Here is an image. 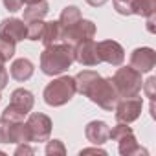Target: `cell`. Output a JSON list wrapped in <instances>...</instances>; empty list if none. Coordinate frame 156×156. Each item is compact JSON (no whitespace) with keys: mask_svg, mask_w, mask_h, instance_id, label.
<instances>
[{"mask_svg":"<svg viewBox=\"0 0 156 156\" xmlns=\"http://www.w3.org/2000/svg\"><path fill=\"white\" fill-rule=\"evenodd\" d=\"M75 94H77V88H75L73 77L62 75V77L53 79L51 83H48V87L42 92V98H44V103L50 107H62L68 101H72Z\"/></svg>","mask_w":156,"mask_h":156,"instance_id":"cell-3","label":"cell"},{"mask_svg":"<svg viewBox=\"0 0 156 156\" xmlns=\"http://www.w3.org/2000/svg\"><path fill=\"white\" fill-rule=\"evenodd\" d=\"M28 26V41H41V35H42V28H44V22L42 20H31V22H26Z\"/></svg>","mask_w":156,"mask_h":156,"instance_id":"cell-23","label":"cell"},{"mask_svg":"<svg viewBox=\"0 0 156 156\" xmlns=\"http://www.w3.org/2000/svg\"><path fill=\"white\" fill-rule=\"evenodd\" d=\"M73 46L68 42H55L46 46L41 53V70L46 75H59L73 62Z\"/></svg>","mask_w":156,"mask_h":156,"instance_id":"cell-1","label":"cell"},{"mask_svg":"<svg viewBox=\"0 0 156 156\" xmlns=\"http://www.w3.org/2000/svg\"><path fill=\"white\" fill-rule=\"evenodd\" d=\"M116 141H118V151H119V154H121V156L147 154V149H143V147L138 143V140H136V136H134V132H132V130H130V132H127V134H123V136H119Z\"/></svg>","mask_w":156,"mask_h":156,"instance_id":"cell-15","label":"cell"},{"mask_svg":"<svg viewBox=\"0 0 156 156\" xmlns=\"http://www.w3.org/2000/svg\"><path fill=\"white\" fill-rule=\"evenodd\" d=\"M50 11V6L46 0H41V2L35 4H28L24 8V22H31V20H42Z\"/></svg>","mask_w":156,"mask_h":156,"instance_id":"cell-18","label":"cell"},{"mask_svg":"<svg viewBox=\"0 0 156 156\" xmlns=\"http://www.w3.org/2000/svg\"><path fill=\"white\" fill-rule=\"evenodd\" d=\"M73 59L83 66H98L101 62L99 57H98L96 42L92 39H87V41L73 44Z\"/></svg>","mask_w":156,"mask_h":156,"instance_id":"cell-11","label":"cell"},{"mask_svg":"<svg viewBox=\"0 0 156 156\" xmlns=\"http://www.w3.org/2000/svg\"><path fill=\"white\" fill-rule=\"evenodd\" d=\"M41 42L46 46H51L55 42H62V28L59 24V20H51V22H44L42 28V35H41Z\"/></svg>","mask_w":156,"mask_h":156,"instance_id":"cell-17","label":"cell"},{"mask_svg":"<svg viewBox=\"0 0 156 156\" xmlns=\"http://www.w3.org/2000/svg\"><path fill=\"white\" fill-rule=\"evenodd\" d=\"M0 33L15 42H19L28 37V26L20 19H4L0 22Z\"/></svg>","mask_w":156,"mask_h":156,"instance_id":"cell-13","label":"cell"},{"mask_svg":"<svg viewBox=\"0 0 156 156\" xmlns=\"http://www.w3.org/2000/svg\"><path fill=\"white\" fill-rule=\"evenodd\" d=\"M26 129H28L30 143L48 141V138L51 134V119L42 112H33V114H30V118L26 121Z\"/></svg>","mask_w":156,"mask_h":156,"instance_id":"cell-6","label":"cell"},{"mask_svg":"<svg viewBox=\"0 0 156 156\" xmlns=\"http://www.w3.org/2000/svg\"><path fill=\"white\" fill-rule=\"evenodd\" d=\"M96 50H98L99 61H105V62H108L112 66H121L123 61H125V50L116 41H101V42H96Z\"/></svg>","mask_w":156,"mask_h":156,"instance_id":"cell-10","label":"cell"},{"mask_svg":"<svg viewBox=\"0 0 156 156\" xmlns=\"http://www.w3.org/2000/svg\"><path fill=\"white\" fill-rule=\"evenodd\" d=\"M141 108H143V99L141 98H125V99H119L114 107L116 110V119L121 121V123H132L140 118L141 114Z\"/></svg>","mask_w":156,"mask_h":156,"instance_id":"cell-9","label":"cell"},{"mask_svg":"<svg viewBox=\"0 0 156 156\" xmlns=\"http://www.w3.org/2000/svg\"><path fill=\"white\" fill-rule=\"evenodd\" d=\"M79 154H81V156H83V154H107V151H105V149H99V147H90V149L79 151Z\"/></svg>","mask_w":156,"mask_h":156,"instance_id":"cell-30","label":"cell"},{"mask_svg":"<svg viewBox=\"0 0 156 156\" xmlns=\"http://www.w3.org/2000/svg\"><path fill=\"white\" fill-rule=\"evenodd\" d=\"M108 134H110V127L101 119H94L85 127V136L94 145H103L105 141H108Z\"/></svg>","mask_w":156,"mask_h":156,"instance_id":"cell-14","label":"cell"},{"mask_svg":"<svg viewBox=\"0 0 156 156\" xmlns=\"http://www.w3.org/2000/svg\"><path fill=\"white\" fill-rule=\"evenodd\" d=\"M33 152H35V149L30 147L28 143H19V147L15 149V154H17V156H22V154H33Z\"/></svg>","mask_w":156,"mask_h":156,"instance_id":"cell-29","label":"cell"},{"mask_svg":"<svg viewBox=\"0 0 156 156\" xmlns=\"http://www.w3.org/2000/svg\"><path fill=\"white\" fill-rule=\"evenodd\" d=\"M15 41L8 39L6 35L0 33V61L2 62H8L13 55H15Z\"/></svg>","mask_w":156,"mask_h":156,"instance_id":"cell-22","label":"cell"},{"mask_svg":"<svg viewBox=\"0 0 156 156\" xmlns=\"http://www.w3.org/2000/svg\"><path fill=\"white\" fill-rule=\"evenodd\" d=\"M2 2H4L6 9H8V11H11V13L20 11V9H22V6H24V0H2Z\"/></svg>","mask_w":156,"mask_h":156,"instance_id":"cell-27","label":"cell"},{"mask_svg":"<svg viewBox=\"0 0 156 156\" xmlns=\"http://www.w3.org/2000/svg\"><path fill=\"white\" fill-rule=\"evenodd\" d=\"M35 105V98L30 90L26 88H17L11 94V103L4 108L2 118L9 121H24V118L31 112Z\"/></svg>","mask_w":156,"mask_h":156,"instance_id":"cell-5","label":"cell"},{"mask_svg":"<svg viewBox=\"0 0 156 156\" xmlns=\"http://www.w3.org/2000/svg\"><path fill=\"white\" fill-rule=\"evenodd\" d=\"M0 99H2V96H0Z\"/></svg>","mask_w":156,"mask_h":156,"instance_id":"cell-35","label":"cell"},{"mask_svg":"<svg viewBox=\"0 0 156 156\" xmlns=\"http://www.w3.org/2000/svg\"><path fill=\"white\" fill-rule=\"evenodd\" d=\"M0 143H30L26 123L0 118Z\"/></svg>","mask_w":156,"mask_h":156,"instance_id":"cell-7","label":"cell"},{"mask_svg":"<svg viewBox=\"0 0 156 156\" xmlns=\"http://www.w3.org/2000/svg\"><path fill=\"white\" fill-rule=\"evenodd\" d=\"M0 154H2V156H4V154H6V152H4V151H0Z\"/></svg>","mask_w":156,"mask_h":156,"instance_id":"cell-34","label":"cell"},{"mask_svg":"<svg viewBox=\"0 0 156 156\" xmlns=\"http://www.w3.org/2000/svg\"><path fill=\"white\" fill-rule=\"evenodd\" d=\"M114 9L119 13V15H132V9H130V0H114Z\"/></svg>","mask_w":156,"mask_h":156,"instance_id":"cell-26","label":"cell"},{"mask_svg":"<svg viewBox=\"0 0 156 156\" xmlns=\"http://www.w3.org/2000/svg\"><path fill=\"white\" fill-rule=\"evenodd\" d=\"M141 88H143L145 96H147L151 101H154V98H156V77H149L147 81H143Z\"/></svg>","mask_w":156,"mask_h":156,"instance_id":"cell-25","label":"cell"},{"mask_svg":"<svg viewBox=\"0 0 156 156\" xmlns=\"http://www.w3.org/2000/svg\"><path fill=\"white\" fill-rule=\"evenodd\" d=\"M8 81H9V75H8V70L4 68V62L0 61V90H2V88H6Z\"/></svg>","mask_w":156,"mask_h":156,"instance_id":"cell-28","label":"cell"},{"mask_svg":"<svg viewBox=\"0 0 156 156\" xmlns=\"http://www.w3.org/2000/svg\"><path fill=\"white\" fill-rule=\"evenodd\" d=\"M112 81H114V87L119 94V99H125V98H136L140 92H141V73L138 70H134L132 66H123V68H118L116 73L112 75Z\"/></svg>","mask_w":156,"mask_h":156,"instance_id":"cell-4","label":"cell"},{"mask_svg":"<svg viewBox=\"0 0 156 156\" xmlns=\"http://www.w3.org/2000/svg\"><path fill=\"white\" fill-rule=\"evenodd\" d=\"M147 19V30L151 31V33H154V19H156V15H149V17H145Z\"/></svg>","mask_w":156,"mask_h":156,"instance_id":"cell-31","label":"cell"},{"mask_svg":"<svg viewBox=\"0 0 156 156\" xmlns=\"http://www.w3.org/2000/svg\"><path fill=\"white\" fill-rule=\"evenodd\" d=\"M33 72H35V66H33V62L30 61V59H26V57H20V59H17V61H13V64H11V68H9V73H11V77L13 79H17V81H28L30 77L33 75Z\"/></svg>","mask_w":156,"mask_h":156,"instance_id":"cell-16","label":"cell"},{"mask_svg":"<svg viewBox=\"0 0 156 156\" xmlns=\"http://www.w3.org/2000/svg\"><path fill=\"white\" fill-rule=\"evenodd\" d=\"M87 2H88L92 8H99V6H103V4L107 2V0H87Z\"/></svg>","mask_w":156,"mask_h":156,"instance_id":"cell-32","label":"cell"},{"mask_svg":"<svg viewBox=\"0 0 156 156\" xmlns=\"http://www.w3.org/2000/svg\"><path fill=\"white\" fill-rule=\"evenodd\" d=\"M130 9L132 15L149 17L156 13V0H130Z\"/></svg>","mask_w":156,"mask_h":156,"instance_id":"cell-21","label":"cell"},{"mask_svg":"<svg viewBox=\"0 0 156 156\" xmlns=\"http://www.w3.org/2000/svg\"><path fill=\"white\" fill-rule=\"evenodd\" d=\"M35 2H41V0H24V4H35Z\"/></svg>","mask_w":156,"mask_h":156,"instance_id":"cell-33","label":"cell"},{"mask_svg":"<svg viewBox=\"0 0 156 156\" xmlns=\"http://www.w3.org/2000/svg\"><path fill=\"white\" fill-rule=\"evenodd\" d=\"M130 66L138 70L140 73H147L156 66V51L149 46L136 48L130 53Z\"/></svg>","mask_w":156,"mask_h":156,"instance_id":"cell-12","label":"cell"},{"mask_svg":"<svg viewBox=\"0 0 156 156\" xmlns=\"http://www.w3.org/2000/svg\"><path fill=\"white\" fill-rule=\"evenodd\" d=\"M98 77H99V73H98V72H94V70H83V72H79V73L73 77L77 92L85 96V92L88 90V87L98 79Z\"/></svg>","mask_w":156,"mask_h":156,"instance_id":"cell-20","label":"cell"},{"mask_svg":"<svg viewBox=\"0 0 156 156\" xmlns=\"http://www.w3.org/2000/svg\"><path fill=\"white\" fill-rule=\"evenodd\" d=\"M83 15H81V9L77 8V6H66L62 11H61V17H59V24L64 30H68L70 26H73L77 20H81Z\"/></svg>","mask_w":156,"mask_h":156,"instance_id":"cell-19","label":"cell"},{"mask_svg":"<svg viewBox=\"0 0 156 156\" xmlns=\"http://www.w3.org/2000/svg\"><path fill=\"white\" fill-rule=\"evenodd\" d=\"M46 154L48 156H51V154H66V147H64V143L61 141V140H50L48 143H46Z\"/></svg>","mask_w":156,"mask_h":156,"instance_id":"cell-24","label":"cell"},{"mask_svg":"<svg viewBox=\"0 0 156 156\" xmlns=\"http://www.w3.org/2000/svg\"><path fill=\"white\" fill-rule=\"evenodd\" d=\"M96 35V24L92 20H87V19H81L77 20L73 26H70L68 30L62 31V42H68V44H77L81 41H87V39H94Z\"/></svg>","mask_w":156,"mask_h":156,"instance_id":"cell-8","label":"cell"},{"mask_svg":"<svg viewBox=\"0 0 156 156\" xmlns=\"http://www.w3.org/2000/svg\"><path fill=\"white\" fill-rule=\"evenodd\" d=\"M85 96L92 103L101 107L103 110H114L116 103L119 101V94H118V90L114 87L112 77H101V75L88 87Z\"/></svg>","mask_w":156,"mask_h":156,"instance_id":"cell-2","label":"cell"}]
</instances>
